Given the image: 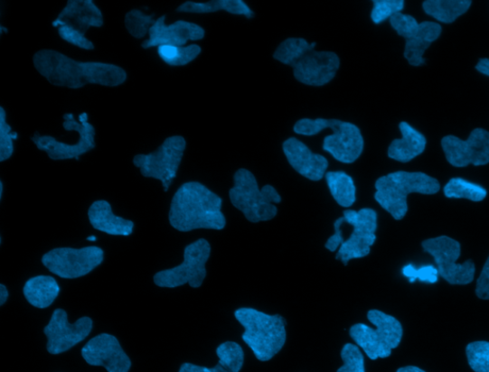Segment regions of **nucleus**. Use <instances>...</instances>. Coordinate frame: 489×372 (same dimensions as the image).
<instances>
[{"mask_svg": "<svg viewBox=\"0 0 489 372\" xmlns=\"http://www.w3.org/2000/svg\"><path fill=\"white\" fill-rule=\"evenodd\" d=\"M36 70L54 87L80 89L88 84L116 88L127 79L122 67L105 62H81L55 50H41L33 58Z\"/></svg>", "mask_w": 489, "mask_h": 372, "instance_id": "obj_1", "label": "nucleus"}, {"mask_svg": "<svg viewBox=\"0 0 489 372\" xmlns=\"http://www.w3.org/2000/svg\"><path fill=\"white\" fill-rule=\"evenodd\" d=\"M222 205V199L206 185L189 181L182 184L174 194L168 219L172 227L181 232L222 230L227 224Z\"/></svg>", "mask_w": 489, "mask_h": 372, "instance_id": "obj_2", "label": "nucleus"}, {"mask_svg": "<svg viewBox=\"0 0 489 372\" xmlns=\"http://www.w3.org/2000/svg\"><path fill=\"white\" fill-rule=\"evenodd\" d=\"M234 317L245 329L243 341L261 362L273 359L287 340L286 320L251 308L236 310Z\"/></svg>", "mask_w": 489, "mask_h": 372, "instance_id": "obj_3", "label": "nucleus"}, {"mask_svg": "<svg viewBox=\"0 0 489 372\" xmlns=\"http://www.w3.org/2000/svg\"><path fill=\"white\" fill-rule=\"evenodd\" d=\"M375 188L378 204L400 221L409 212V195H434L441 191V184L423 172H397L379 178Z\"/></svg>", "mask_w": 489, "mask_h": 372, "instance_id": "obj_4", "label": "nucleus"}, {"mask_svg": "<svg viewBox=\"0 0 489 372\" xmlns=\"http://www.w3.org/2000/svg\"><path fill=\"white\" fill-rule=\"evenodd\" d=\"M233 181L230 191L231 204L249 222L271 221L277 215L276 205L280 204L282 198L273 185L267 184L259 189L255 175L244 168L234 174Z\"/></svg>", "mask_w": 489, "mask_h": 372, "instance_id": "obj_5", "label": "nucleus"}, {"mask_svg": "<svg viewBox=\"0 0 489 372\" xmlns=\"http://www.w3.org/2000/svg\"><path fill=\"white\" fill-rule=\"evenodd\" d=\"M367 318L376 329L362 323L353 325L349 330L352 339L371 360L391 357L392 350L402 340L403 328L400 321L378 310L369 311Z\"/></svg>", "mask_w": 489, "mask_h": 372, "instance_id": "obj_6", "label": "nucleus"}, {"mask_svg": "<svg viewBox=\"0 0 489 372\" xmlns=\"http://www.w3.org/2000/svg\"><path fill=\"white\" fill-rule=\"evenodd\" d=\"M63 121L62 126L65 130L76 131L80 135L77 144L61 143L52 136H42L38 132L33 135L31 140L40 151L45 152L48 157L53 161L79 160L80 156L89 153L96 147L95 128L89 122L87 113L80 115V122L76 121L73 114H64Z\"/></svg>", "mask_w": 489, "mask_h": 372, "instance_id": "obj_7", "label": "nucleus"}, {"mask_svg": "<svg viewBox=\"0 0 489 372\" xmlns=\"http://www.w3.org/2000/svg\"><path fill=\"white\" fill-rule=\"evenodd\" d=\"M421 247L435 261L438 274L452 285H466L474 282L476 273L475 264L467 260L457 263L461 256V244L448 236H438L425 240Z\"/></svg>", "mask_w": 489, "mask_h": 372, "instance_id": "obj_8", "label": "nucleus"}, {"mask_svg": "<svg viewBox=\"0 0 489 372\" xmlns=\"http://www.w3.org/2000/svg\"><path fill=\"white\" fill-rule=\"evenodd\" d=\"M185 147L183 137H168L156 151L135 156L133 163L144 177L160 181L166 192L177 177Z\"/></svg>", "mask_w": 489, "mask_h": 372, "instance_id": "obj_9", "label": "nucleus"}, {"mask_svg": "<svg viewBox=\"0 0 489 372\" xmlns=\"http://www.w3.org/2000/svg\"><path fill=\"white\" fill-rule=\"evenodd\" d=\"M211 245L205 239H199L189 245L183 251V262L176 267L162 270L156 274L155 284L174 289L189 284L193 289H198L207 277L206 265L211 257Z\"/></svg>", "mask_w": 489, "mask_h": 372, "instance_id": "obj_10", "label": "nucleus"}, {"mask_svg": "<svg viewBox=\"0 0 489 372\" xmlns=\"http://www.w3.org/2000/svg\"><path fill=\"white\" fill-rule=\"evenodd\" d=\"M105 252L98 246L60 247L46 253L42 261L50 273L62 279L86 276L102 265Z\"/></svg>", "mask_w": 489, "mask_h": 372, "instance_id": "obj_11", "label": "nucleus"}, {"mask_svg": "<svg viewBox=\"0 0 489 372\" xmlns=\"http://www.w3.org/2000/svg\"><path fill=\"white\" fill-rule=\"evenodd\" d=\"M343 217L353 230L337 251L335 259L347 265L352 260L370 255L371 247L377 240L378 213L372 209H347L343 211Z\"/></svg>", "mask_w": 489, "mask_h": 372, "instance_id": "obj_12", "label": "nucleus"}, {"mask_svg": "<svg viewBox=\"0 0 489 372\" xmlns=\"http://www.w3.org/2000/svg\"><path fill=\"white\" fill-rule=\"evenodd\" d=\"M93 329L91 318L84 316L74 324L70 323L64 310H56L49 324L44 328L47 337V351L58 355L69 351L89 336Z\"/></svg>", "mask_w": 489, "mask_h": 372, "instance_id": "obj_13", "label": "nucleus"}, {"mask_svg": "<svg viewBox=\"0 0 489 372\" xmlns=\"http://www.w3.org/2000/svg\"><path fill=\"white\" fill-rule=\"evenodd\" d=\"M442 147L447 162L454 167L489 163V132L483 128L472 131L465 141L448 135L443 138Z\"/></svg>", "mask_w": 489, "mask_h": 372, "instance_id": "obj_14", "label": "nucleus"}, {"mask_svg": "<svg viewBox=\"0 0 489 372\" xmlns=\"http://www.w3.org/2000/svg\"><path fill=\"white\" fill-rule=\"evenodd\" d=\"M332 135L324 140L323 148L337 162L355 163L364 150V139L361 129L353 124L340 120H328Z\"/></svg>", "mask_w": 489, "mask_h": 372, "instance_id": "obj_15", "label": "nucleus"}, {"mask_svg": "<svg viewBox=\"0 0 489 372\" xmlns=\"http://www.w3.org/2000/svg\"><path fill=\"white\" fill-rule=\"evenodd\" d=\"M81 357L88 364L104 367L108 372H128L131 360L119 340L111 334H99L81 349Z\"/></svg>", "mask_w": 489, "mask_h": 372, "instance_id": "obj_16", "label": "nucleus"}, {"mask_svg": "<svg viewBox=\"0 0 489 372\" xmlns=\"http://www.w3.org/2000/svg\"><path fill=\"white\" fill-rule=\"evenodd\" d=\"M341 67V60L329 51H310L293 66L294 76L310 87H324L331 82Z\"/></svg>", "mask_w": 489, "mask_h": 372, "instance_id": "obj_17", "label": "nucleus"}, {"mask_svg": "<svg viewBox=\"0 0 489 372\" xmlns=\"http://www.w3.org/2000/svg\"><path fill=\"white\" fill-rule=\"evenodd\" d=\"M165 19L166 15L164 14L151 26L148 40L142 43L144 49L164 45L184 46L190 41L197 42L205 38V30L198 24L178 21L173 24L166 25Z\"/></svg>", "mask_w": 489, "mask_h": 372, "instance_id": "obj_18", "label": "nucleus"}, {"mask_svg": "<svg viewBox=\"0 0 489 372\" xmlns=\"http://www.w3.org/2000/svg\"><path fill=\"white\" fill-rule=\"evenodd\" d=\"M282 147L287 160L298 174L313 181L325 177L329 162L324 156L313 153L305 143L296 138L286 140Z\"/></svg>", "mask_w": 489, "mask_h": 372, "instance_id": "obj_19", "label": "nucleus"}, {"mask_svg": "<svg viewBox=\"0 0 489 372\" xmlns=\"http://www.w3.org/2000/svg\"><path fill=\"white\" fill-rule=\"evenodd\" d=\"M52 25L71 27L86 35L92 27H103L104 15L92 0H70Z\"/></svg>", "mask_w": 489, "mask_h": 372, "instance_id": "obj_20", "label": "nucleus"}, {"mask_svg": "<svg viewBox=\"0 0 489 372\" xmlns=\"http://www.w3.org/2000/svg\"><path fill=\"white\" fill-rule=\"evenodd\" d=\"M442 26L433 22H424L406 39L404 58L412 66L418 67L427 63L424 55L431 44L440 38Z\"/></svg>", "mask_w": 489, "mask_h": 372, "instance_id": "obj_21", "label": "nucleus"}, {"mask_svg": "<svg viewBox=\"0 0 489 372\" xmlns=\"http://www.w3.org/2000/svg\"><path fill=\"white\" fill-rule=\"evenodd\" d=\"M89 222L100 232L113 236H130L134 223L130 219L116 216L108 200H100L93 202L89 210Z\"/></svg>", "mask_w": 489, "mask_h": 372, "instance_id": "obj_22", "label": "nucleus"}, {"mask_svg": "<svg viewBox=\"0 0 489 372\" xmlns=\"http://www.w3.org/2000/svg\"><path fill=\"white\" fill-rule=\"evenodd\" d=\"M401 139L394 140L388 148V157L400 163H409L423 154L427 147V138L407 122L399 126Z\"/></svg>", "mask_w": 489, "mask_h": 372, "instance_id": "obj_23", "label": "nucleus"}, {"mask_svg": "<svg viewBox=\"0 0 489 372\" xmlns=\"http://www.w3.org/2000/svg\"><path fill=\"white\" fill-rule=\"evenodd\" d=\"M61 293L57 280L52 276H37L28 280L24 294L30 304L44 310L52 306Z\"/></svg>", "mask_w": 489, "mask_h": 372, "instance_id": "obj_24", "label": "nucleus"}, {"mask_svg": "<svg viewBox=\"0 0 489 372\" xmlns=\"http://www.w3.org/2000/svg\"><path fill=\"white\" fill-rule=\"evenodd\" d=\"M179 13L210 14L218 11H226L232 14L245 15L247 19H254L252 11L243 0H211L208 3L185 2L177 9Z\"/></svg>", "mask_w": 489, "mask_h": 372, "instance_id": "obj_25", "label": "nucleus"}, {"mask_svg": "<svg viewBox=\"0 0 489 372\" xmlns=\"http://www.w3.org/2000/svg\"><path fill=\"white\" fill-rule=\"evenodd\" d=\"M471 5L470 0H427L423 9L436 21L449 24L465 14Z\"/></svg>", "mask_w": 489, "mask_h": 372, "instance_id": "obj_26", "label": "nucleus"}, {"mask_svg": "<svg viewBox=\"0 0 489 372\" xmlns=\"http://www.w3.org/2000/svg\"><path fill=\"white\" fill-rule=\"evenodd\" d=\"M329 191L341 207L349 209L357 200V188L353 179L343 172H330L325 175Z\"/></svg>", "mask_w": 489, "mask_h": 372, "instance_id": "obj_27", "label": "nucleus"}, {"mask_svg": "<svg viewBox=\"0 0 489 372\" xmlns=\"http://www.w3.org/2000/svg\"><path fill=\"white\" fill-rule=\"evenodd\" d=\"M315 42L309 43L305 39H287L277 47L274 58L283 64L293 67L303 56L315 50Z\"/></svg>", "mask_w": 489, "mask_h": 372, "instance_id": "obj_28", "label": "nucleus"}, {"mask_svg": "<svg viewBox=\"0 0 489 372\" xmlns=\"http://www.w3.org/2000/svg\"><path fill=\"white\" fill-rule=\"evenodd\" d=\"M444 194L448 199H466L478 202L486 198L487 191L480 184L453 178L445 185Z\"/></svg>", "mask_w": 489, "mask_h": 372, "instance_id": "obj_29", "label": "nucleus"}, {"mask_svg": "<svg viewBox=\"0 0 489 372\" xmlns=\"http://www.w3.org/2000/svg\"><path fill=\"white\" fill-rule=\"evenodd\" d=\"M202 52L197 44L188 46L164 45L158 47L161 60L171 66H184L193 61Z\"/></svg>", "mask_w": 489, "mask_h": 372, "instance_id": "obj_30", "label": "nucleus"}, {"mask_svg": "<svg viewBox=\"0 0 489 372\" xmlns=\"http://www.w3.org/2000/svg\"><path fill=\"white\" fill-rule=\"evenodd\" d=\"M219 364L230 372H240L244 365L245 354L242 347L235 342H226L216 349Z\"/></svg>", "mask_w": 489, "mask_h": 372, "instance_id": "obj_31", "label": "nucleus"}, {"mask_svg": "<svg viewBox=\"0 0 489 372\" xmlns=\"http://www.w3.org/2000/svg\"><path fill=\"white\" fill-rule=\"evenodd\" d=\"M156 23L155 14H146L134 9L126 14L125 24L127 32L135 39H144L148 35L151 26Z\"/></svg>", "mask_w": 489, "mask_h": 372, "instance_id": "obj_32", "label": "nucleus"}, {"mask_svg": "<svg viewBox=\"0 0 489 372\" xmlns=\"http://www.w3.org/2000/svg\"><path fill=\"white\" fill-rule=\"evenodd\" d=\"M468 365L475 372H489V342H472L465 349Z\"/></svg>", "mask_w": 489, "mask_h": 372, "instance_id": "obj_33", "label": "nucleus"}, {"mask_svg": "<svg viewBox=\"0 0 489 372\" xmlns=\"http://www.w3.org/2000/svg\"><path fill=\"white\" fill-rule=\"evenodd\" d=\"M16 139H18V134L12 131V127L7 123L6 111L2 107H0V162L4 163L13 156L14 140Z\"/></svg>", "mask_w": 489, "mask_h": 372, "instance_id": "obj_34", "label": "nucleus"}, {"mask_svg": "<svg viewBox=\"0 0 489 372\" xmlns=\"http://www.w3.org/2000/svg\"><path fill=\"white\" fill-rule=\"evenodd\" d=\"M343 366L336 372H365V361L361 349L355 344H346L342 350Z\"/></svg>", "mask_w": 489, "mask_h": 372, "instance_id": "obj_35", "label": "nucleus"}, {"mask_svg": "<svg viewBox=\"0 0 489 372\" xmlns=\"http://www.w3.org/2000/svg\"><path fill=\"white\" fill-rule=\"evenodd\" d=\"M373 5L371 19L375 24L390 20L394 14L404 9L403 0H374Z\"/></svg>", "mask_w": 489, "mask_h": 372, "instance_id": "obj_36", "label": "nucleus"}, {"mask_svg": "<svg viewBox=\"0 0 489 372\" xmlns=\"http://www.w3.org/2000/svg\"><path fill=\"white\" fill-rule=\"evenodd\" d=\"M390 22L398 35L404 40L408 39L419 24L414 16L402 13L394 14Z\"/></svg>", "mask_w": 489, "mask_h": 372, "instance_id": "obj_37", "label": "nucleus"}, {"mask_svg": "<svg viewBox=\"0 0 489 372\" xmlns=\"http://www.w3.org/2000/svg\"><path fill=\"white\" fill-rule=\"evenodd\" d=\"M324 129H328V120L326 118H302L294 126L295 133L302 136H315Z\"/></svg>", "mask_w": 489, "mask_h": 372, "instance_id": "obj_38", "label": "nucleus"}, {"mask_svg": "<svg viewBox=\"0 0 489 372\" xmlns=\"http://www.w3.org/2000/svg\"><path fill=\"white\" fill-rule=\"evenodd\" d=\"M60 37L74 46H77L84 50H94V43L89 41L86 35H82L81 33L67 26H61L58 28Z\"/></svg>", "mask_w": 489, "mask_h": 372, "instance_id": "obj_39", "label": "nucleus"}, {"mask_svg": "<svg viewBox=\"0 0 489 372\" xmlns=\"http://www.w3.org/2000/svg\"><path fill=\"white\" fill-rule=\"evenodd\" d=\"M345 223L344 217H341L336 219V221L334 224V234L330 237L328 241L325 244V248L328 249L331 252H334L336 250H339L341 246L344 243V238L343 235L342 227Z\"/></svg>", "mask_w": 489, "mask_h": 372, "instance_id": "obj_40", "label": "nucleus"}, {"mask_svg": "<svg viewBox=\"0 0 489 372\" xmlns=\"http://www.w3.org/2000/svg\"><path fill=\"white\" fill-rule=\"evenodd\" d=\"M475 293L481 300H489V257L484 265L476 283Z\"/></svg>", "mask_w": 489, "mask_h": 372, "instance_id": "obj_41", "label": "nucleus"}, {"mask_svg": "<svg viewBox=\"0 0 489 372\" xmlns=\"http://www.w3.org/2000/svg\"><path fill=\"white\" fill-rule=\"evenodd\" d=\"M438 274L437 267L434 265H425L420 268H417V280L420 282L435 284L437 282Z\"/></svg>", "mask_w": 489, "mask_h": 372, "instance_id": "obj_42", "label": "nucleus"}, {"mask_svg": "<svg viewBox=\"0 0 489 372\" xmlns=\"http://www.w3.org/2000/svg\"><path fill=\"white\" fill-rule=\"evenodd\" d=\"M179 372H230L221 364L213 367L196 366L191 363H184L181 366Z\"/></svg>", "mask_w": 489, "mask_h": 372, "instance_id": "obj_43", "label": "nucleus"}, {"mask_svg": "<svg viewBox=\"0 0 489 372\" xmlns=\"http://www.w3.org/2000/svg\"><path fill=\"white\" fill-rule=\"evenodd\" d=\"M402 274L406 276L410 283H414L417 280V268L409 264L402 268Z\"/></svg>", "mask_w": 489, "mask_h": 372, "instance_id": "obj_44", "label": "nucleus"}, {"mask_svg": "<svg viewBox=\"0 0 489 372\" xmlns=\"http://www.w3.org/2000/svg\"><path fill=\"white\" fill-rule=\"evenodd\" d=\"M475 69L481 74L489 77V59H481Z\"/></svg>", "mask_w": 489, "mask_h": 372, "instance_id": "obj_45", "label": "nucleus"}, {"mask_svg": "<svg viewBox=\"0 0 489 372\" xmlns=\"http://www.w3.org/2000/svg\"><path fill=\"white\" fill-rule=\"evenodd\" d=\"M9 298V292L4 284H0V306H4V304L7 302Z\"/></svg>", "mask_w": 489, "mask_h": 372, "instance_id": "obj_46", "label": "nucleus"}, {"mask_svg": "<svg viewBox=\"0 0 489 372\" xmlns=\"http://www.w3.org/2000/svg\"><path fill=\"white\" fill-rule=\"evenodd\" d=\"M397 372H427V371L415 366H408V367H403L399 368Z\"/></svg>", "mask_w": 489, "mask_h": 372, "instance_id": "obj_47", "label": "nucleus"}, {"mask_svg": "<svg viewBox=\"0 0 489 372\" xmlns=\"http://www.w3.org/2000/svg\"><path fill=\"white\" fill-rule=\"evenodd\" d=\"M3 195H4V182L0 181V200L3 199Z\"/></svg>", "mask_w": 489, "mask_h": 372, "instance_id": "obj_48", "label": "nucleus"}, {"mask_svg": "<svg viewBox=\"0 0 489 372\" xmlns=\"http://www.w3.org/2000/svg\"><path fill=\"white\" fill-rule=\"evenodd\" d=\"M88 240L90 241V242H95L97 240V237L96 236H90V237H89Z\"/></svg>", "mask_w": 489, "mask_h": 372, "instance_id": "obj_49", "label": "nucleus"}, {"mask_svg": "<svg viewBox=\"0 0 489 372\" xmlns=\"http://www.w3.org/2000/svg\"><path fill=\"white\" fill-rule=\"evenodd\" d=\"M3 32H8V30H7L6 28H5V27L2 26V33H3Z\"/></svg>", "mask_w": 489, "mask_h": 372, "instance_id": "obj_50", "label": "nucleus"}]
</instances>
